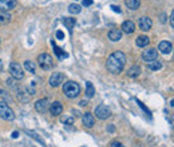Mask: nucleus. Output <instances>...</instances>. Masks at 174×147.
Instances as JSON below:
<instances>
[{"mask_svg":"<svg viewBox=\"0 0 174 147\" xmlns=\"http://www.w3.org/2000/svg\"><path fill=\"white\" fill-rule=\"evenodd\" d=\"M126 64V55L120 51H115L107 57L106 67L111 74H120Z\"/></svg>","mask_w":174,"mask_h":147,"instance_id":"1","label":"nucleus"},{"mask_svg":"<svg viewBox=\"0 0 174 147\" xmlns=\"http://www.w3.org/2000/svg\"><path fill=\"white\" fill-rule=\"evenodd\" d=\"M63 92L67 98H70V99H75L77 96H79L80 94V87L77 82H73V80H70V82L64 83L63 86Z\"/></svg>","mask_w":174,"mask_h":147,"instance_id":"2","label":"nucleus"},{"mask_svg":"<svg viewBox=\"0 0 174 147\" xmlns=\"http://www.w3.org/2000/svg\"><path fill=\"white\" fill-rule=\"evenodd\" d=\"M38 64L43 70H51L54 67V59L48 53H40L38 56Z\"/></svg>","mask_w":174,"mask_h":147,"instance_id":"3","label":"nucleus"},{"mask_svg":"<svg viewBox=\"0 0 174 147\" xmlns=\"http://www.w3.org/2000/svg\"><path fill=\"white\" fill-rule=\"evenodd\" d=\"M0 118L4 120H13V118H15L12 108L6 102H0Z\"/></svg>","mask_w":174,"mask_h":147,"instance_id":"4","label":"nucleus"},{"mask_svg":"<svg viewBox=\"0 0 174 147\" xmlns=\"http://www.w3.org/2000/svg\"><path fill=\"white\" fill-rule=\"evenodd\" d=\"M10 72H11V76L13 79H16V80L23 79V76H24V72H23V70H21V66L19 63H15V62L10 64Z\"/></svg>","mask_w":174,"mask_h":147,"instance_id":"5","label":"nucleus"},{"mask_svg":"<svg viewBox=\"0 0 174 147\" xmlns=\"http://www.w3.org/2000/svg\"><path fill=\"white\" fill-rule=\"evenodd\" d=\"M95 115H96V118H99V119H107V118H110L111 111L107 106L99 104L98 107H95Z\"/></svg>","mask_w":174,"mask_h":147,"instance_id":"6","label":"nucleus"},{"mask_svg":"<svg viewBox=\"0 0 174 147\" xmlns=\"http://www.w3.org/2000/svg\"><path fill=\"white\" fill-rule=\"evenodd\" d=\"M157 56H158V51L155 48H147L142 53V59L147 62V63H151V62L157 60Z\"/></svg>","mask_w":174,"mask_h":147,"instance_id":"7","label":"nucleus"},{"mask_svg":"<svg viewBox=\"0 0 174 147\" xmlns=\"http://www.w3.org/2000/svg\"><path fill=\"white\" fill-rule=\"evenodd\" d=\"M16 6V0H0V12L12 11Z\"/></svg>","mask_w":174,"mask_h":147,"instance_id":"8","label":"nucleus"},{"mask_svg":"<svg viewBox=\"0 0 174 147\" xmlns=\"http://www.w3.org/2000/svg\"><path fill=\"white\" fill-rule=\"evenodd\" d=\"M64 80V75L62 72H54L50 78V84L52 87H58L60 83H63Z\"/></svg>","mask_w":174,"mask_h":147,"instance_id":"9","label":"nucleus"},{"mask_svg":"<svg viewBox=\"0 0 174 147\" xmlns=\"http://www.w3.org/2000/svg\"><path fill=\"white\" fill-rule=\"evenodd\" d=\"M138 25H139V28L142 31H150L151 28V25H153V21H151L150 17H147V16H143V17H141L139 19V23H138Z\"/></svg>","mask_w":174,"mask_h":147,"instance_id":"10","label":"nucleus"},{"mask_svg":"<svg viewBox=\"0 0 174 147\" xmlns=\"http://www.w3.org/2000/svg\"><path fill=\"white\" fill-rule=\"evenodd\" d=\"M35 110L40 114H44L48 110V100L47 99H39L36 103H35Z\"/></svg>","mask_w":174,"mask_h":147,"instance_id":"11","label":"nucleus"},{"mask_svg":"<svg viewBox=\"0 0 174 147\" xmlns=\"http://www.w3.org/2000/svg\"><path fill=\"white\" fill-rule=\"evenodd\" d=\"M82 120H83V124H84V126L88 127V128L94 127V124H95V118H94V115H92V114H90V113L83 114Z\"/></svg>","mask_w":174,"mask_h":147,"instance_id":"12","label":"nucleus"},{"mask_svg":"<svg viewBox=\"0 0 174 147\" xmlns=\"http://www.w3.org/2000/svg\"><path fill=\"white\" fill-rule=\"evenodd\" d=\"M158 50L162 52V53H170L172 52V50H173V47H172V43L170 42H167V40H163V42H161L159 44H158Z\"/></svg>","mask_w":174,"mask_h":147,"instance_id":"13","label":"nucleus"},{"mask_svg":"<svg viewBox=\"0 0 174 147\" xmlns=\"http://www.w3.org/2000/svg\"><path fill=\"white\" fill-rule=\"evenodd\" d=\"M50 111H51V115H54V117L60 115L62 111H63V106H62L60 102H54L50 107Z\"/></svg>","mask_w":174,"mask_h":147,"instance_id":"14","label":"nucleus"},{"mask_svg":"<svg viewBox=\"0 0 174 147\" xmlns=\"http://www.w3.org/2000/svg\"><path fill=\"white\" fill-rule=\"evenodd\" d=\"M109 39L111 42H119L122 39V30H111L109 32Z\"/></svg>","mask_w":174,"mask_h":147,"instance_id":"15","label":"nucleus"},{"mask_svg":"<svg viewBox=\"0 0 174 147\" xmlns=\"http://www.w3.org/2000/svg\"><path fill=\"white\" fill-rule=\"evenodd\" d=\"M122 31H125L126 34H133L134 31H135V24H134L131 20L123 21V24H122Z\"/></svg>","mask_w":174,"mask_h":147,"instance_id":"16","label":"nucleus"},{"mask_svg":"<svg viewBox=\"0 0 174 147\" xmlns=\"http://www.w3.org/2000/svg\"><path fill=\"white\" fill-rule=\"evenodd\" d=\"M125 4H126V7L129 8V10L135 11L141 6V0H125Z\"/></svg>","mask_w":174,"mask_h":147,"instance_id":"17","label":"nucleus"},{"mask_svg":"<svg viewBox=\"0 0 174 147\" xmlns=\"http://www.w3.org/2000/svg\"><path fill=\"white\" fill-rule=\"evenodd\" d=\"M127 75L130 78H138L141 75V67L139 66H133L131 68L127 71Z\"/></svg>","mask_w":174,"mask_h":147,"instance_id":"18","label":"nucleus"},{"mask_svg":"<svg viewBox=\"0 0 174 147\" xmlns=\"http://www.w3.org/2000/svg\"><path fill=\"white\" fill-rule=\"evenodd\" d=\"M52 47H54V52H55V55L59 57V59H64V57H67V53L63 50H62L60 47H58L54 42H52Z\"/></svg>","mask_w":174,"mask_h":147,"instance_id":"19","label":"nucleus"},{"mask_svg":"<svg viewBox=\"0 0 174 147\" xmlns=\"http://www.w3.org/2000/svg\"><path fill=\"white\" fill-rule=\"evenodd\" d=\"M135 43H137V46H138V47H146L147 44H149V38H147L146 35H142V36H138Z\"/></svg>","mask_w":174,"mask_h":147,"instance_id":"20","label":"nucleus"},{"mask_svg":"<svg viewBox=\"0 0 174 147\" xmlns=\"http://www.w3.org/2000/svg\"><path fill=\"white\" fill-rule=\"evenodd\" d=\"M11 21V16L8 15V12H0V25L8 24Z\"/></svg>","mask_w":174,"mask_h":147,"instance_id":"21","label":"nucleus"},{"mask_svg":"<svg viewBox=\"0 0 174 147\" xmlns=\"http://www.w3.org/2000/svg\"><path fill=\"white\" fill-rule=\"evenodd\" d=\"M63 24L67 27V30H70V32H71L73 28H74V25H75V19H73V17H64Z\"/></svg>","mask_w":174,"mask_h":147,"instance_id":"22","label":"nucleus"},{"mask_svg":"<svg viewBox=\"0 0 174 147\" xmlns=\"http://www.w3.org/2000/svg\"><path fill=\"white\" fill-rule=\"evenodd\" d=\"M147 68H149L150 71H158V70L162 68V63H161V62L154 60V62H151V63L147 64Z\"/></svg>","mask_w":174,"mask_h":147,"instance_id":"23","label":"nucleus"},{"mask_svg":"<svg viewBox=\"0 0 174 147\" xmlns=\"http://www.w3.org/2000/svg\"><path fill=\"white\" fill-rule=\"evenodd\" d=\"M94 94H95V90H94V86L91 82H86V95L87 98H92Z\"/></svg>","mask_w":174,"mask_h":147,"instance_id":"24","label":"nucleus"},{"mask_svg":"<svg viewBox=\"0 0 174 147\" xmlns=\"http://www.w3.org/2000/svg\"><path fill=\"white\" fill-rule=\"evenodd\" d=\"M24 68H26L27 71H28V72L34 74V72H35V68H36V67H35V63H34V62L26 60V62H24Z\"/></svg>","mask_w":174,"mask_h":147,"instance_id":"25","label":"nucleus"},{"mask_svg":"<svg viewBox=\"0 0 174 147\" xmlns=\"http://www.w3.org/2000/svg\"><path fill=\"white\" fill-rule=\"evenodd\" d=\"M80 11H82V8H80V6H78V4H71V6L68 7L70 13H79Z\"/></svg>","mask_w":174,"mask_h":147,"instance_id":"26","label":"nucleus"},{"mask_svg":"<svg viewBox=\"0 0 174 147\" xmlns=\"http://www.w3.org/2000/svg\"><path fill=\"white\" fill-rule=\"evenodd\" d=\"M62 122L66 123V124H68V126H71V124L74 123V118L73 117H63V118H62Z\"/></svg>","mask_w":174,"mask_h":147,"instance_id":"27","label":"nucleus"},{"mask_svg":"<svg viewBox=\"0 0 174 147\" xmlns=\"http://www.w3.org/2000/svg\"><path fill=\"white\" fill-rule=\"evenodd\" d=\"M0 96L6 100H11V95H8V92L4 91V90H0Z\"/></svg>","mask_w":174,"mask_h":147,"instance_id":"28","label":"nucleus"},{"mask_svg":"<svg viewBox=\"0 0 174 147\" xmlns=\"http://www.w3.org/2000/svg\"><path fill=\"white\" fill-rule=\"evenodd\" d=\"M137 103H138V104H139V107H141V108H143V110L146 111V113H147V114H149V115H151V113H150V111H149V110H147V108H146V107H145V104H143V103H142V102H139V100H137Z\"/></svg>","mask_w":174,"mask_h":147,"instance_id":"29","label":"nucleus"},{"mask_svg":"<svg viewBox=\"0 0 174 147\" xmlns=\"http://www.w3.org/2000/svg\"><path fill=\"white\" fill-rule=\"evenodd\" d=\"M110 8H111V10H113L114 12H117V13H120V12H122V11H120V8H119V6H114V4H113V6H111Z\"/></svg>","mask_w":174,"mask_h":147,"instance_id":"30","label":"nucleus"},{"mask_svg":"<svg viewBox=\"0 0 174 147\" xmlns=\"http://www.w3.org/2000/svg\"><path fill=\"white\" fill-rule=\"evenodd\" d=\"M56 38L59 39V40H62V39H64V34L62 32V31H56Z\"/></svg>","mask_w":174,"mask_h":147,"instance_id":"31","label":"nucleus"},{"mask_svg":"<svg viewBox=\"0 0 174 147\" xmlns=\"http://www.w3.org/2000/svg\"><path fill=\"white\" fill-rule=\"evenodd\" d=\"M159 21L161 23H166V15H165V13H161V16H159Z\"/></svg>","mask_w":174,"mask_h":147,"instance_id":"32","label":"nucleus"},{"mask_svg":"<svg viewBox=\"0 0 174 147\" xmlns=\"http://www.w3.org/2000/svg\"><path fill=\"white\" fill-rule=\"evenodd\" d=\"M110 147H125L122 143H119V142H117V140H115V142H113V143H111V146Z\"/></svg>","mask_w":174,"mask_h":147,"instance_id":"33","label":"nucleus"},{"mask_svg":"<svg viewBox=\"0 0 174 147\" xmlns=\"http://www.w3.org/2000/svg\"><path fill=\"white\" fill-rule=\"evenodd\" d=\"M82 4L84 7H88V6H91V4H92V0H83Z\"/></svg>","mask_w":174,"mask_h":147,"instance_id":"34","label":"nucleus"},{"mask_svg":"<svg viewBox=\"0 0 174 147\" xmlns=\"http://www.w3.org/2000/svg\"><path fill=\"white\" fill-rule=\"evenodd\" d=\"M170 25L174 28V10L172 11V15H170Z\"/></svg>","mask_w":174,"mask_h":147,"instance_id":"35","label":"nucleus"},{"mask_svg":"<svg viewBox=\"0 0 174 147\" xmlns=\"http://www.w3.org/2000/svg\"><path fill=\"white\" fill-rule=\"evenodd\" d=\"M114 130H115V127H114V124H110L109 127H107V131L109 132H114Z\"/></svg>","mask_w":174,"mask_h":147,"instance_id":"36","label":"nucleus"},{"mask_svg":"<svg viewBox=\"0 0 174 147\" xmlns=\"http://www.w3.org/2000/svg\"><path fill=\"white\" fill-rule=\"evenodd\" d=\"M17 136H19V132H17V131H13V132H12V138H13V139H16Z\"/></svg>","mask_w":174,"mask_h":147,"instance_id":"37","label":"nucleus"},{"mask_svg":"<svg viewBox=\"0 0 174 147\" xmlns=\"http://www.w3.org/2000/svg\"><path fill=\"white\" fill-rule=\"evenodd\" d=\"M79 104H80V106H87V102H86V100H82Z\"/></svg>","mask_w":174,"mask_h":147,"instance_id":"38","label":"nucleus"},{"mask_svg":"<svg viewBox=\"0 0 174 147\" xmlns=\"http://www.w3.org/2000/svg\"><path fill=\"white\" fill-rule=\"evenodd\" d=\"M3 70V62H2V59H0V71Z\"/></svg>","mask_w":174,"mask_h":147,"instance_id":"39","label":"nucleus"},{"mask_svg":"<svg viewBox=\"0 0 174 147\" xmlns=\"http://www.w3.org/2000/svg\"><path fill=\"white\" fill-rule=\"evenodd\" d=\"M170 104H172V107H174V99L170 100Z\"/></svg>","mask_w":174,"mask_h":147,"instance_id":"40","label":"nucleus"}]
</instances>
